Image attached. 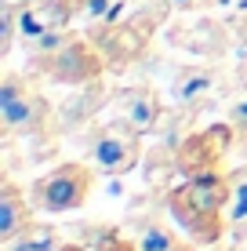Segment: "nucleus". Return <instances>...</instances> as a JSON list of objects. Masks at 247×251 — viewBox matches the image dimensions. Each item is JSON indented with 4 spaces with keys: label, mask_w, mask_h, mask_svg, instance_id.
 I'll list each match as a JSON object with an SVG mask.
<instances>
[{
    "label": "nucleus",
    "mask_w": 247,
    "mask_h": 251,
    "mask_svg": "<svg viewBox=\"0 0 247 251\" xmlns=\"http://www.w3.org/2000/svg\"><path fill=\"white\" fill-rule=\"evenodd\" d=\"M229 124L233 127H247V88L233 99V106H229Z\"/></svg>",
    "instance_id": "nucleus-15"
},
{
    "label": "nucleus",
    "mask_w": 247,
    "mask_h": 251,
    "mask_svg": "<svg viewBox=\"0 0 247 251\" xmlns=\"http://www.w3.org/2000/svg\"><path fill=\"white\" fill-rule=\"evenodd\" d=\"M124 11V0H80V19L91 25H109Z\"/></svg>",
    "instance_id": "nucleus-13"
},
{
    "label": "nucleus",
    "mask_w": 247,
    "mask_h": 251,
    "mask_svg": "<svg viewBox=\"0 0 247 251\" xmlns=\"http://www.w3.org/2000/svg\"><path fill=\"white\" fill-rule=\"evenodd\" d=\"M29 226V204L15 186H4L0 193V244H11L19 233Z\"/></svg>",
    "instance_id": "nucleus-9"
},
{
    "label": "nucleus",
    "mask_w": 247,
    "mask_h": 251,
    "mask_svg": "<svg viewBox=\"0 0 247 251\" xmlns=\"http://www.w3.org/2000/svg\"><path fill=\"white\" fill-rule=\"evenodd\" d=\"M167 4H171L175 11H193V7H200V0H167Z\"/></svg>",
    "instance_id": "nucleus-17"
},
{
    "label": "nucleus",
    "mask_w": 247,
    "mask_h": 251,
    "mask_svg": "<svg viewBox=\"0 0 247 251\" xmlns=\"http://www.w3.org/2000/svg\"><path fill=\"white\" fill-rule=\"evenodd\" d=\"M229 204V182L218 175H193L182 189L171 193V215L197 244L222 237V211Z\"/></svg>",
    "instance_id": "nucleus-1"
},
{
    "label": "nucleus",
    "mask_w": 247,
    "mask_h": 251,
    "mask_svg": "<svg viewBox=\"0 0 247 251\" xmlns=\"http://www.w3.org/2000/svg\"><path fill=\"white\" fill-rule=\"evenodd\" d=\"M211 4H218V7H225V4H233V0H211Z\"/></svg>",
    "instance_id": "nucleus-19"
},
{
    "label": "nucleus",
    "mask_w": 247,
    "mask_h": 251,
    "mask_svg": "<svg viewBox=\"0 0 247 251\" xmlns=\"http://www.w3.org/2000/svg\"><path fill=\"white\" fill-rule=\"evenodd\" d=\"M229 127L233 124H218V127H211V131H203L197 138H189V142L182 146V153H178V164H189L193 157H203V164H207V175H215L211 171V164H215L218 157L225 153V142H229Z\"/></svg>",
    "instance_id": "nucleus-8"
},
{
    "label": "nucleus",
    "mask_w": 247,
    "mask_h": 251,
    "mask_svg": "<svg viewBox=\"0 0 247 251\" xmlns=\"http://www.w3.org/2000/svg\"><path fill=\"white\" fill-rule=\"evenodd\" d=\"M19 15V37L25 44H33V40H40L44 33H55V29H66V22H69V7L58 4V0H47V4H33L25 7V11H15Z\"/></svg>",
    "instance_id": "nucleus-6"
},
{
    "label": "nucleus",
    "mask_w": 247,
    "mask_h": 251,
    "mask_svg": "<svg viewBox=\"0 0 247 251\" xmlns=\"http://www.w3.org/2000/svg\"><path fill=\"white\" fill-rule=\"evenodd\" d=\"M211 88H215V73H211V69H185V73L175 76L171 99H175V106H193V102H200Z\"/></svg>",
    "instance_id": "nucleus-10"
},
{
    "label": "nucleus",
    "mask_w": 247,
    "mask_h": 251,
    "mask_svg": "<svg viewBox=\"0 0 247 251\" xmlns=\"http://www.w3.org/2000/svg\"><path fill=\"white\" fill-rule=\"evenodd\" d=\"M138 251H182V244L164 226H146L142 229V240H138Z\"/></svg>",
    "instance_id": "nucleus-14"
},
{
    "label": "nucleus",
    "mask_w": 247,
    "mask_h": 251,
    "mask_svg": "<svg viewBox=\"0 0 247 251\" xmlns=\"http://www.w3.org/2000/svg\"><path fill=\"white\" fill-rule=\"evenodd\" d=\"M225 215L233 226H244L247 222V168L244 171H233L229 178V204H225Z\"/></svg>",
    "instance_id": "nucleus-12"
},
{
    "label": "nucleus",
    "mask_w": 247,
    "mask_h": 251,
    "mask_svg": "<svg viewBox=\"0 0 247 251\" xmlns=\"http://www.w3.org/2000/svg\"><path fill=\"white\" fill-rule=\"evenodd\" d=\"M37 0H4V7L7 11H25V7H33Z\"/></svg>",
    "instance_id": "nucleus-16"
},
{
    "label": "nucleus",
    "mask_w": 247,
    "mask_h": 251,
    "mask_svg": "<svg viewBox=\"0 0 247 251\" xmlns=\"http://www.w3.org/2000/svg\"><path fill=\"white\" fill-rule=\"evenodd\" d=\"M157 117H160V102H157V95H153L149 88L124 91V99H120V120L127 127H135L138 135H146L149 127L157 124Z\"/></svg>",
    "instance_id": "nucleus-7"
},
{
    "label": "nucleus",
    "mask_w": 247,
    "mask_h": 251,
    "mask_svg": "<svg viewBox=\"0 0 247 251\" xmlns=\"http://www.w3.org/2000/svg\"><path fill=\"white\" fill-rule=\"evenodd\" d=\"M0 120H4V131L29 135L47 120V102L40 95L25 91L19 76H7L0 88Z\"/></svg>",
    "instance_id": "nucleus-4"
},
{
    "label": "nucleus",
    "mask_w": 247,
    "mask_h": 251,
    "mask_svg": "<svg viewBox=\"0 0 247 251\" xmlns=\"http://www.w3.org/2000/svg\"><path fill=\"white\" fill-rule=\"evenodd\" d=\"M138 131L127 127L124 120L102 127V131L91 138V164L102 171V175H127V171L138 164Z\"/></svg>",
    "instance_id": "nucleus-3"
},
{
    "label": "nucleus",
    "mask_w": 247,
    "mask_h": 251,
    "mask_svg": "<svg viewBox=\"0 0 247 251\" xmlns=\"http://www.w3.org/2000/svg\"><path fill=\"white\" fill-rule=\"evenodd\" d=\"M236 251H247V240H240V248H236Z\"/></svg>",
    "instance_id": "nucleus-20"
},
{
    "label": "nucleus",
    "mask_w": 247,
    "mask_h": 251,
    "mask_svg": "<svg viewBox=\"0 0 247 251\" xmlns=\"http://www.w3.org/2000/svg\"><path fill=\"white\" fill-rule=\"evenodd\" d=\"M91 193V171L84 164H58L44 178L33 182V207L47 215H66L76 211Z\"/></svg>",
    "instance_id": "nucleus-2"
},
{
    "label": "nucleus",
    "mask_w": 247,
    "mask_h": 251,
    "mask_svg": "<svg viewBox=\"0 0 247 251\" xmlns=\"http://www.w3.org/2000/svg\"><path fill=\"white\" fill-rule=\"evenodd\" d=\"M40 66L62 84H80V80H88V76L98 73V58L84 44H76V40L62 44L58 51H51V55H40Z\"/></svg>",
    "instance_id": "nucleus-5"
},
{
    "label": "nucleus",
    "mask_w": 247,
    "mask_h": 251,
    "mask_svg": "<svg viewBox=\"0 0 247 251\" xmlns=\"http://www.w3.org/2000/svg\"><path fill=\"white\" fill-rule=\"evenodd\" d=\"M7 251H58L62 248V240H58V229L51 226H25L19 237L11 240V244H4Z\"/></svg>",
    "instance_id": "nucleus-11"
},
{
    "label": "nucleus",
    "mask_w": 247,
    "mask_h": 251,
    "mask_svg": "<svg viewBox=\"0 0 247 251\" xmlns=\"http://www.w3.org/2000/svg\"><path fill=\"white\" fill-rule=\"evenodd\" d=\"M58 251H84V248H73V244H62V248H58Z\"/></svg>",
    "instance_id": "nucleus-18"
}]
</instances>
